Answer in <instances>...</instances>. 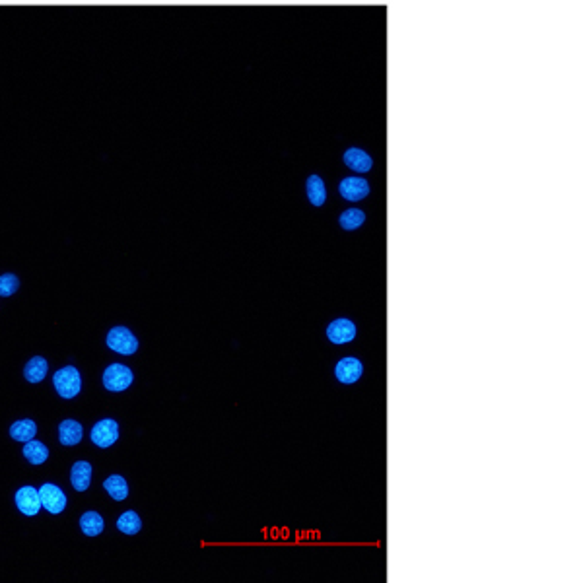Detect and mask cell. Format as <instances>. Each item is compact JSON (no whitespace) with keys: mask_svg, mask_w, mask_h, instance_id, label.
<instances>
[{"mask_svg":"<svg viewBox=\"0 0 583 583\" xmlns=\"http://www.w3.org/2000/svg\"><path fill=\"white\" fill-rule=\"evenodd\" d=\"M70 481H72V486H74L78 492H84V490H88L90 481H92V465H90V463H86V461H78L76 465L72 466Z\"/></svg>","mask_w":583,"mask_h":583,"instance_id":"12","label":"cell"},{"mask_svg":"<svg viewBox=\"0 0 583 583\" xmlns=\"http://www.w3.org/2000/svg\"><path fill=\"white\" fill-rule=\"evenodd\" d=\"M305 193L313 206H323L326 201V187L319 175H310L305 183Z\"/></svg>","mask_w":583,"mask_h":583,"instance_id":"11","label":"cell"},{"mask_svg":"<svg viewBox=\"0 0 583 583\" xmlns=\"http://www.w3.org/2000/svg\"><path fill=\"white\" fill-rule=\"evenodd\" d=\"M16 505L20 507V512L25 515H35L41 510V497H39V490L33 486H23L16 492Z\"/></svg>","mask_w":583,"mask_h":583,"instance_id":"9","label":"cell"},{"mask_svg":"<svg viewBox=\"0 0 583 583\" xmlns=\"http://www.w3.org/2000/svg\"><path fill=\"white\" fill-rule=\"evenodd\" d=\"M47 370H49V364H47L45 358L35 356L28 362L23 373H25V379L28 381H31V383H39V381H43V377L47 375Z\"/></svg>","mask_w":583,"mask_h":583,"instance_id":"15","label":"cell"},{"mask_svg":"<svg viewBox=\"0 0 583 583\" xmlns=\"http://www.w3.org/2000/svg\"><path fill=\"white\" fill-rule=\"evenodd\" d=\"M107 344L111 350H115L119 354H126V356H131L139 350L136 336L126 326H113L107 334Z\"/></svg>","mask_w":583,"mask_h":583,"instance_id":"2","label":"cell"},{"mask_svg":"<svg viewBox=\"0 0 583 583\" xmlns=\"http://www.w3.org/2000/svg\"><path fill=\"white\" fill-rule=\"evenodd\" d=\"M23 455H25V459L30 461L31 465H43L47 461L49 451H47V447L41 442L30 440V442H25V445H23Z\"/></svg>","mask_w":583,"mask_h":583,"instance_id":"16","label":"cell"},{"mask_svg":"<svg viewBox=\"0 0 583 583\" xmlns=\"http://www.w3.org/2000/svg\"><path fill=\"white\" fill-rule=\"evenodd\" d=\"M342 160H344L348 170L356 171V173H367L373 167L372 155L367 154L365 150H362V148H348L344 152V155H342Z\"/></svg>","mask_w":583,"mask_h":583,"instance_id":"10","label":"cell"},{"mask_svg":"<svg viewBox=\"0 0 583 583\" xmlns=\"http://www.w3.org/2000/svg\"><path fill=\"white\" fill-rule=\"evenodd\" d=\"M80 527H82V531H84L88 536H95V535H100L101 531H103V519H101L100 513L88 512L82 515V519H80Z\"/></svg>","mask_w":583,"mask_h":583,"instance_id":"19","label":"cell"},{"mask_svg":"<svg viewBox=\"0 0 583 583\" xmlns=\"http://www.w3.org/2000/svg\"><path fill=\"white\" fill-rule=\"evenodd\" d=\"M117 437H119V426H117L115 420H100L92 430V442L103 449L113 445Z\"/></svg>","mask_w":583,"mask_h":583,"instance_id":"8","label":"cell"},{"mask_svg":"<svg viewBox=\"0 0 583 583\" xmlns=\"http://www.w3.org/2000/svg\"><path fill=\"white\" fill-rule=\"evenodd\" d=\"M338 193L350 202H358L370 194V183L364 177H346L338 185Z\"/></svg>","mask_w":583,"mask_h":583,"instance_id":"7","label":"cell"},{"mask_svg":"<svg viewBox=\"0 0 583 583\" xmlns=\"http://www.w3.org/2000/svg\"><path fill=\"white\" fill-rule=\"evenodd\" d=\"M35 434H37V426H35L33 420H20L10 428V435L14 437L16 442H30L35 437Z\"/></svg>","mask_w":583,"mask_h":583,"instance_id":"14","label":"cell"},{"mask_svg":"<svg viewBox=\"0 0 583 583\" xmlns=\"http://www.w3.org/2000/svg\"><path fill=\"white\" fill-rule=\"evenodd\" d=\"M117 529L123 531L124 535H136L140 529H142V521H140L139 513L124 512L123 515L117 519Z\"/></svg>","mask_w":583,"mask_h":583,"instance_id":"17","label":"cell"},{"mask_svg":"<svg viewBox=\"0 0 583 583\" xmlns=\"http://www.w3.org/2000/svg\"><path fill=\"white\" fill-rule=\"evenodd\" d=\"M82 426L78 424L76 420H62V424L59 426V434H61L62 445H76L82 440Z\"/></svg>","mask_w":583,"mask_h":583,"instance_id":"13","label":"cell"},{"mask_svg":"<svg viewBox=\"0 0 583 583\" xmlns=\"http://www.w3.org/2000/svg\"><path fill=\"white\" fill-rule=\"evenodd\" d=\"M18 286H20V280L16 278V274L0 276V295H4V298L12 295L18 290Z\"/></svg>","mask_w":583,"mask_h":583,"instance_id":"21","label":"cell"},{"mask_svg":"<svg viewBox=\"0 0 583 583\" xmlns=\"http://www.w3.org/2000/svg\"><path fill=\"white\" fill-rule=\"evenodd\" d=\"M39 497H41V505L45 507L49 513H62L64 505H66V496L59 486H54L51 482L43 484L39 488Z\"/></svg>","mask_w":583,"mask_h":583,"instance_id":"4","label":"cell"},{"mask_svg":"<svg viewBox=\"0 0 583 583\" xmlns=\"http://www.w3.org/2000/svg\"><path fill=\"white\" fill-rule=\"evenodd\" d=\"M132 383V372L123 364H111L103 373V385L109 391H124Z\"/></svg>","mask_w":583,"mask_h":583,"instance_id":"3","label":"cell"},{"mask_svg":"<svg viewBox=\"0 0 583 583\" xmlns=\"http://www.w3.org/2000/svg\"><path fill=\"white\" fill-rule=\"evenodd\" d=\"M362 373H364V365H362V362L354 356L342 358L341 362L336 364V367H334L336 379L341 381V383H344V385L356 383V381L362 377Z\"/></svg>","mask_w":583,"mask_h":583,"instance_id":"5","label":"cell"},{"mask_svg":"<svg viewBox=\"0 0 583 583\" xmlns=\"http://www.w3.org/2000/svg\"><path fill=\"white\" fill-rule=\"evenodd\" d=\"M53 385L59 391V395L64 396V399H72V396H76L80 393L82 379H80V373H78L76 367L69 365V367H62V370L54 373Z\"/></svg>","mask_w":583,"mask_h":583,"instance_id":"1","label":"cell"},{"mask_svg":"<svg viewBox=\"0 0 583 583\" xmlns=\"http://www.w3.org/2000/svg\"><path fill=\"white\" fill-rule=\"evenodd\" d=\"M338 222H341L342 228H344V230H348V232L358 230V228L365 222L364 210H360V208L344 210V212L341 214V220H338Z\"/></svg>","mask_w":583,"mask_h":583,"instance_id":"20","label":"cell"},{"mask_svg":"<svg viewBox=\"0 0 583 583\" xmlns=\"http://www.w3.org/2000/svg\"><path fill=\"white\" fill-rule=\"evenodd\" d=\"M326 336L333 344H348L356 336V325L350 319H334L333 323L326 326Z\"/></svg>","mask_w":583,"mask_h":583,"instance_id":"6","label":"cell"},{"mask_svg":"<svg viewBox=\"0 0 583 583\" xmlns=\"http://www.w3.org/2000/svg\"><path fill=\"white\" fill-rule=\"evenodd\" d=\"M103 486H105V490H107L109 494H111V497L117 500V502H121V500H124V497L129 496V486H126V482H124L123 476H119V474L109 476L107 481L103 482Z\"/></svg>","mask_w":583,"mask_h":583,"instance_id":"18","label":"cell"}]
</instances>
